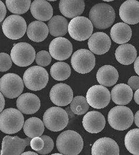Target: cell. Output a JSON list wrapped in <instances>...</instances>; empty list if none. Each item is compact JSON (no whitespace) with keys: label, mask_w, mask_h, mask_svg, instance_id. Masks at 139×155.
I'll use <instances>...</instances> for the list:
<instances>
[{"label":"cell","mask_w":139,"mask_h":155,"mask_svg":"<svg viewBox=\"0 0 139 155\" xmlns=\"http://www.w3.org/2000/svg\"><path fill=\"white\" fill-rule=\"evenodd\" d=\"M56 145L58 151L64 155H78L84 146L82 137L76 132L67 130L57 137Z\"/></svg>","instance_id":"obj_1"},{"label":"cell","mask_w":139,"mask_h":155,"mask_svg":"<svg viewBox=\"0 0 139 155\" xmlns=\"http://www.w3.org/2000/svg\"><path fill=\"white\" fill-rule=\"evenodd\" d=\"M89 20L98 29H105L112 26L116 14L111 6L106 3H98L93 6L89 14Z\"/></svg>","instance_id":"obj_2"},{"label":"cell","mask_w":139,"mask_h":155,"mask_svg":"<svg viewBox=\"0 0 139 155\" xmlns=\"http://www.w3.org/2000/svg\"><path fill=\"white\" fill-rule=\"evenodd\" d=\"M24 125V118L20 111L13 108L4 109L0 114V130L12 134L19 132Z\"/></svg>","instance_id":"obj_3"},{"label":"cell","mask_w":139,"mask_h":155,"mask_svg":"<svg viewBox=\"0 0 139 155\" xmlns=\"http://www.w3.org/2000/svg\"><path fill=\"white\" fill-rule=\"evenodd\" d=\"M134 115L131 110L124 106H117L109 111L108 121L110 126L119 131L128 129L134 121Z\"/></svg>","instance_id":"obj_4"},{"label":"cell","mask_w":139,"mask_h":155,"mask_svg":"<svg viewBox=\"0 0 139 155\" xmlns=\"http://www.w3.org/2000/svg\"><path fill=\"white\" fill-rule=\"evenodd\" d=\"M49 74L41 66H33L27 69L23 76V81L27 89L37 91L44 89L48 82Z\"/></svg>","instance_id":"obj_5"},{"label":"cell","mask_w":139,"mask_h":155,"mask_svg":"<svg viewBox=\"0 0 139 155\" xmlns=\"http://www.w3.org/2000/svg\"><path fill=\"white\" fill-rule=\"evenodd\" d=\"M43 122L46 127L54 132L63 130L69 122V117L66 111L59 107H52L47 109L43 116Z\"/></svg>","instance_id":"obj_6"},{"label":"cell","mask_w":139,"mask_h":155,"mask_svg":"<svg viewBox=\"0 0 139 155\" xmlns=\"http://www.w3.org/2000/svg\"><path fill=\"white\" fill-rule=\"evenodd\" d=\"M24 81L19 75L9 73L3 76L0 80L1 93L5 97L13 99L21 96L24 88Z\"/></svg>","instance_id":"obj_7"},{"label":"cell","mask_w":139,"mask_h":155,"mask_svg":"<svg viewBox=\"0 0 139 155\" xmlns=\"http://www.w3.org/2000/svg\"><path fill=\"white\" fill-rule=\"evenodd\" d=\"M93 31V24L89 19L85 17H77L72 19L69 23V35L77 41L87 40L92 36Z\"/></svg>","instance_id":"obj_8"},{"label":"cell","mask_w":139,"mask_h":155,"mask_svg":"<svg viewBox=\"0 0 139 155\" xmlns=\"http://www.w3.org/2000/svg\"><path fill=\"white\" fill-rule=\"evenodd\" d=\"M27 29L25 19L18 15H10L4 20L2 24L4 35L12 40H17L23 37Z\"/></svg>","instance_id":"obj_9"},{"label":"cell","mask_w":139,"mask_h":155,"mask_svg":"<svg viewBox=\"0 0 139 155\" xmlns=\"http://www.w3.org/2000/svg\"><path fill=\"white\" fill-rule=\"evenodd\" d=\"M35 50L27 43L21 42L14 45L11 56L13 63L19 67H27L33 63L36 58Z\"/></svg>","instance_id":"obj_10"},{"label":"cell","mask_w":139,"mask_h":155,"mask_svg":"<svg viewBox=\"0 0 139 155\" xmlns=\"http://www.w3.org/2000/svg\"><path fill=\"white\" fill-rule=\"evenodd\" d=\"M71 63L76 72L85 74L91 72L94 68L96 58L91 51L86 49H80L73 53Z\"/></svg>","instance_id":"obj_11"},{"label":"cell","mask_w":139,"mask_h":155,"mask_svg":"<svg viewBox=\"0 0 139 155\" xmlns=\"http://www.w3.org/2000/svg\"><path fill=\"white\" fill-rule=\"evenodd\" d=\"M111 94L106 87L95 85L91 87L86 93L87 102L91 107L96 109H102L108 105Z\"/></svg>","instance_id":"obj_12"},{"label":"cell","mask_w":139,"mask_h":155,"mask_svg":"<svg viewBox=\"0 0 139 155\" xmlns=\"http://www.w3.org/2000/svg\"><path fill=\"white\" fill-rule=\"evenodd\" d=\"M30 141L29 137L23 139L17 136L6 135L2 140L1 155H21Z\"/></svg>","instance_id":"obj_13"},{"label":"cell","mask_w":139,"mask_h":155,"mask_svg":"<svg viewBox=\"0 0 139 155\" xmlns=\"http://www.w3.org/2000/svg\"><path fill=\"white\" fill-rule=\"evenodd\" d=\"M49 49L50 55L54 59L62 61L70 57L72 53L73 46L69 40L59 37L51 42Z\"/></svg>","instance_id":"obj_14"},{"label":"cell","mask_w":139,"mask_h":155,"mask_svg":"<svg viewBox=\"0 0 139 155\" xmlns=\"http://www.w3.org/2000/svg\"><path fill=\"white\" fill-rule=\"evenodd\" d=\"M50 100L57 106H65L73 99V92L69 85L65 83H58L52 87L50 92Z\"/></svg>","instance_id":"obj_15"},{"label":"cell","mask_w":139,"mask_h":155,"mask_svg":"<svg viewBox=\"0 0 139 155\" xmlns=\"http://www.w3.org/2000/svg\"><path fill=\"white\" fill-rule=\"evenodd\" d=\"M111 45L109 37L103 32L94 33L88 41V46L91 52L97 55H103L108 52Z\"/></svg>","instance_id":"obj_16"},{"label":"cell","mask_w":139,"mask_h":155,"mask_svg":"<svg viewBox=\"0 0 139 155\" xmlns=\"http://www.w3.org/2000/svg\"><path fill=\"white\" fill-rule=\"evenodd\" d=\"M119 16L122 21L129 25L139 22V2L136 0H128L120 7Z\"/></svg>","instance_id":"obj_17"},{"label":"cell","mask_w":139,"mask_h":155,"mask_svg":"<svg viewBox=\"0 0 139 155\" xmlns=\"http://www.w3.org/2000/svg\"><path fill=\"white\" fill-rule=\"evenodd\" d=\"M16 106L23 114H34L40 109V101L35 94L26 93L19 96L17 100Z\"/></svg>","instance_id":"obj_18"},{"label":"cell","mask_w":139,"mask_h":155,"mask_svg":"<svg viewBox=\"0 0 139 155\" xmlns=\"http://www.w3.org/2000/svg\"><path fill=\"white\" fill-rule=\"evenodd\" d=\"M86 131L91 133H98L104 129L106 120L104 115L97 111H91L84 116L82 121Z\"/></svg>","instance_id":"obj_19"},{"label":"cell","mask_w":139,"mask_h":155,"mask_svg":"<svg viewBox=\"0 0 139 155\" xmlns=\"http://www.w3.org/2000/svg\"><path fill=\"white\" fill-rule=\"evenodd\" d=\"M92 155H119V148L113 139L102 137L93 144Z\"/></svg>","instance_id":"obj_20"},{"label":"cell","mask_w":139,"mask_h":155,"mask_svg":"<svg viewBox=\"0 0 139 155\" xmlns=\"http://www.w3.org/2000/svg\"><path fill=\"white\" fill-rule=\"evenodd\" d=\"M30 12L35 18L40 21H46L52 18L53 8L48 1L35 0L30 6Z\"/></svg>","instance_id":"obj_21"},{"label":"cell","mask_w":139,"mask_h":155,"mask_svg":"<svg viewBox=\"0 0 139 155\" xmlns=\"http://www.w3.org/2000/svg\"><path fill=\"white\" fill-rule=\"evenodd\" d=\"M85 7V2L83 0H61L60 1V11L63 16L69 18H74L81 15L83 13Z\"/></svg>","instance_id":"obj_22"},{"label":"cell","mask_w":139,"mask_h":155,"mask_svg":"<svg viewBox=\"0 0 139 155\" xmlns=\"http://www.w3.org/2000/svg\"><path fill=\"white\" fill-rule=\"evenodd\" d=\"M129 85L124 83L115 85L111 91V97L118 105H126L131 101L133 91Z\"/></svg>","instance_id":"obj_23"},{"label":"cell","mask_w":139,"mask_h":155,"mask_svg":"<svg viewBox=\"0 0 139 155\" xmlns=\"http://www.w3.org/2000/svg\"><path fill=\"white\" fill-rule=\"evenodd\" d=\"M96 78L98 83L104 87H111L118 81V72L111 65H104L98 70Z\"/></svg>","instance_id":"obj_24"},{"label":"cell","mask_w":139,"mask_h":155,"mask_svg":"<svg viewBox=\"0 0 139 155\" xmlns=\"http://www.w3.org/2000/svg\"><path fill=\"white\" fill-rule=\"evenodd\" d=\"M48 27L44 22L34 21L28 25L27 35L28 38L35 42L44 41L48 35Z\"/></svg>","instance_id":"obj_25"},{"label":"cell","mask_w":139,"mask_h":155,"mask_svg":"<svg viewBox=\"0 0 139 155\" xmlns=\"http://www.w3.org/2000/svg\"><path fill=\"white\" fill-rule=\"evenodd\" d=\"M111 39L115 43L123 45L128 42L132 37L130 26L124 22H118L114 25L110 30Z\"/></svg>","instance_id":"obj_26"},{"label":"cell","mask_w":139,"mask_h":155,"mask_svg":"<svg viewBox=\"0 0 139 155\" xmlns=\"http://www.w3.org/2000/svg\"><path fill=\"white\" fill-rule=\"evenodd\" d=\"M137 52L135 47L130 44H123L118 47L115 52V56L119 63L129 65L136 59Z\"/></svg>","instance_id":"obj_27"},{"label":"cell","mask_w":139,"mask_h":155,"mask_svg":"<svg viewBox=\"0 0 139 155\" xmlns=\"http://www.w3.org/2000/svg\"><path fill=\"white\" fill-rule=\"evenodd\" d=\"M69 23L64 17L56 15L53 17L48 23L50 35L54 37H61L68 31Z\"/></svg>","instance_id":"obj_28"},{"label":"cell","mask_w":139,"mask_h":155,"mask_svg":"<svg viewBox=\"0 0 139 155\" xmlns=\"http://www.w3.org/2000/svg\"><path fill=\"white\" fill-rule=\"evenodd\" d=\"M23 130L26 136L33 139L42 136L45 130V124L41 119L32 117L25 122Z\"/></svg>","instance_id":"obj_29"},{"label":"cell","mask_w":139,"mask_h":155,"mask_svg":"<svg viewBox=\"0 0 139 155\" xmlns=\"http://www.w3.org/2000/svg\"><path fill=\"white\" fill-rule=\"evenodd\" d=\"M71 74L70 67L65 62L54 63L50 69L51 76L57 81H64L68 79Z\"/></svg>","instance_id":"obj_30"},{"label":"cell","mask_w":139,"mask_h":155,"mask_svg":"<svg viewBox=\"0 0 139 155\" xmlns=\"http://www.w3.org/2000/svg\"><path fill=\"white\" fill-rule=\"evenodd\" d=\"M124 144L130 153L139 155V129L131 130L127 134Z\"/></svg>","instance_id":"obj_31"},{"label":"cell","mask_w":139,"mask_h":155,"mask_svg":"<svg viewBox=\"0 0 139 155\" xmlns=\"http://www.w3.org/2000/svg\"><path fill=\"white\" fill-rule=\"evenodd\" d=\"M6 5L8 9L13 14H23L26 13L31 6V1H14L6 0Z\"/></svg>","instance_id":"obj_32"},{"label":"cell","mask_w":139,"mask_h":155,"mask_svg":"<svg viewBox=\"0 0 139 155\" xmlns=\"http://www.w3.org/2000/svg\"><path fill=\"white\" fill-rule=\"evenodd\" d=\"M89 106L86 98L82 96H75L70 104L71 110L77 115L86 114L89 109Z\"/></svg>","instance_id":"obj_33"},{"label":"cell","mask_w":139,"mask_h":155,"mask_svg":"<svg viewBox=\"0 0 139 155\" xmlns=\"http://www.w3.org/2000/svg\"><path fill=\"white\" fill-rule=\"evenodd\" d=\"M36 62L41 67L48 66L51 62V56L46 51H41L37 53L36 56Z\"/></svg>","instance_id":"obj_34"},{"label":"cell","mask_w":139,"mask_h":155,"mask_svg":"<svg viewBox=\"0 0 139 155\" xmlns=\"http://www.w3.org/2000/svg\"><path fill=\"white\" fill-rule=\"evenodd\" d=\"M0 61L1 72H5L9 70L12 66V59L11 56L8 54L5 53H1L0 54Z\"/></svg>","instance_id":"obj_35"},{"label":"cell","mask_w":139,"mask_h":155,"mask_svg":"<svg viewBox=\"0 0 139 155\" xmlns=\"http://www.w3.org/2000/svg\"><path fill=\"white\" fill-rule=\"evenodd\" d=\"M40 137L44 141L45 145H44V147L43 150L40 151H37V153L43 155L48 154L51 152L54 148V141L50 137L47 136V135H42Z\"/></svg>","instance_id":"obj_36"},{"label":"cell","mask_w":139,"mask_h":155,"mask_svg":"<svg viewBox=\"0 0 139 155\" xmlns=\"http://www.w3.org/2000/svg\"><path fill=\"white\" fill-rule=\"evenodd\" d=\"M30 145L32 149L35 151H40L44 147L45 143L41 137H37L32 139Z\"/></svg>","instance_id":"obj_37"},{"label":"cell","mask_w":139,"mask_h":155,"mask_svg":"<svg viewBox=\"0 0 139 155\" xmlns=\"http://www.w3.org/2000/svg\"><path fill=\"white\" fill-rule=\"evenodd\" d=\"M128 84L134 91H137L139 89V77L132 76L128 80Z\"/></svg>","instance_id":"obj_38"},{"label":"cell","mask_w":139,"mask_h":155,"mask_svg":"<svg viewBox=\"0 0 139 155\" xmlns=\"http://www.w3.org/2000/svg\"><path fill=\"white\" fill-rule=\"evenodd\" d=\"M0 13H1L0 21L2 22V21H3L6 14V8L5 5H4L2 1H0Z\"/></svg>","instance_id":"obj_39"},{"label":"cell","mask_w":139,"mask_h":155,"mask_svg":"<svg viewBox=\"0 0 139 155\" xmlns=\"http://www.w3.org/2000/svg\"><path fill=\"white\" fill-rule=\"evenodd\" d=\"M4 95L2 94V93H0V104H1V108H0V111L2 113L3 111L4 106H5V99L4 98Z\"/></svg>","instance_id":"obj_40"},{"label":"cell","mask_w":139,"mask_h":155,"mask_svg":"<svg viewBox=\"0 0 139 155\" xmlns=\"http://www.w3.org/2000/svg\"><path fill=\"white\" fill-rule=\"evenodd\" d=\"M134 69L135 72L139 76V56L135 59V62L134 64Z\"/></svg>","instance_id":"obj_41"},{"label":"cell","mask_w":139,"mask_h":155,"mask_svg":"<svg viewBox=\"0 0 139 155\" xmlns=\"http://www.w3.org/2000/svg\"><path fill=\"white\" fill-rule=\"evenodd\" d=\"M134 100L135 103L139 105V89L135 91L134 94Z\"/></svg>","instance_id":"obj_42"},{"label":"cell","mask_w":139,"mask_h":155,"mask_svg":"<svg viewBox=\"0 0 139 155\" xmlns=\"http://www.w3.org/2000/svg\"><path fill=\"white\" fill-rule=\"evenodd\" d=\"M134 122L136 126L139 127V110L137 111L134 115Z\"/></svg>","instance_id":"obj_43"},{"label":"cell","mask_w":139,"mask_h":155,"mask_svg":"<svg viewBox=\"0 0 139 155\" xmlns=\"http://www.w3.org/2000/svg\"><path fill=\"white\" fill-rule=\"evenodd\" d=\"M21 155H38L37 153H36L35 152L33 151H26L23 153Z\"/></svg>","instance_id":"obj_44"},{"label":"cell","mask_w":139,"mask_h":155,"mask_svg":"<svg viewBox=\"0 0 139 155\" xmlns=\"http://www.w3.org/2000/svg\"><path fill=\"white\" fill-rule=\"evenodd\" d=\"M63 155V154H62V153H54V154H52V155Z\"/></svg>","instance_id":"obj_45"},{"label":"cell","mask_w":139,"mask_h":155,"mask_svg":"<svg viewBox=\"0 0 139 155\" xmlns=\"http://www.w3.org/2000/svg\"><path fill=\"white\" fill-rule=\"evenodd\" d=\"M106 1V2H111V1H113V0H106V1Z\"/></svg>","instance_id":"obj_46"}]
</instances>
